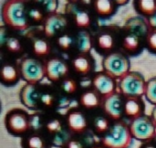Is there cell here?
I'll list each match as a JSON object with an SVG mask.
<instances>
[{
    "label": "cell",
    "mask_w": 156,
    "mask_h": 148,
    "mask_svg": "<svg viewBox=\"0 0 156 148\" xmlns=\"http://www.w3.org/2000/svg\"><path fill=\"white\" fill-rule=\"evenodd\" d=\"M4 24L16 30H24L28 27V10L24 1L8 0L1 7Z\"/></svg>",
    "instance_id": "cell-1"
},
{
    "label": "cell",
    "mask_w": 156,
    "mask_h": 148,
    "mask_svg": "<svg viewBox=\"0 0 156 148\" xmlns=\"http://www.w3.org/2000/svg\"><path fill=\"white\" fill-rule=\"evenodd\" d=\"M130 126L122 121L115 122L102 138V144L107 148H128L132 144Z\"/></svg>",
    "instance_id": "cell-2"
},
{
    "label": "cell",
    "mask_w": 156,
    "mask_h": 148,
    "mask_svg": "<svg viewBox=\"0 0 156 148\" xmlns=\"http://www.w3.org/2000/svg\"><path fill=\"white\" fill-rule=\"evenodd\" d=\"M146 83L141 73L130 71L121 79L120 90L127 98H139L145 94Z\"/></svg>",
    "instance_id": "cell-3"
},
{
    "label": "cell",
    "mask_w": 156,
    "mask_h": 148,
    "mask_svg": "<svg viewBox=\"0 0 156 148\" xmlns=\"http://www.w3.org/2000/svg\"><path fill=\"white\" fill-rule=\"evenodd\" d=\"M30 116L22 109H12L5 116L6 131L13 135H22L30 129Z\"/></svg>",
    "instance_id": "cell-4"
},
{
    "label": "cell",
    "mask_w": 156,
    "mask_h": 148,
    "mask_svg": "<svg viewBox=\"0 0 156 148\" xmlns=\"http://www.w3.org/2000/svg\"><path fill=\"white\" fill-rule=\"evenodd\" d=\"M130 67L129 59L120 52L110 53L103 60L104 70L112 78H122L130 72Z\"/></svg>",
    "instance_id": "cell-5"
},
{
    "label": "cell",
    "mask_w": 156,
    "mask_h": 148,
    "mask_svg": "<svg viewBox=\"0 0 156 148\" xmlns=\"http://www.w3.org/2000/svg\"><path fill=\"white\" fill-rule=\"evenodd\" d=\"M20 76L30 84H36L39 82L46 75V68L37 59L26 58L19 66Z\"/></svg>",
    "instance_id": "cell-6"
},
{
    "label": "cell",
    "mask_w": 156,
    "mask_h": 148,
    "mask_svg": "<svg viewBox=\"0 0 156 148\" xmlns=\"http://www.w3.org/2000/svg\"><path fill=\"white\" fill-rule=\"evenodd\" d=\"M132 136L140 141H148L156 135V126L152 117L143 115L133 120L130 125Z\"/></svg>",
    "instance_id": "cell-7"
},
{
    "label": "cell",
    "mask_w": 156,
    "mask_h": 148,
    "mask_svg": "<svg viewBox=\"0 0 156 148\" xmlns=\"http://www.w3.org/2000/svg\"><path fill=\"white\" fill-rule=\"evenodd\" d=\"M46 75L51 81H58L69 73L68 64L61 59L53 58L49 60L46 66Z\"/></svg>",
    "instance_id": "cell-8"
},
{
    "label": "cell",
    "mask_w": 156,
    "mask_h": 148,
    "mask_svg": "<svg viewBox=\"0 0 156 148\" xmlns=\"http://www.w3.org/2000/svg\"><path fill=\"white\" fill-rule=\"evenodd\" d=\"M103 108L106 114L117 122L124 114V102L119 93H113L105 99Z\"/></svg>",
    "instance_id": "cell-9"
},
{
    "label": "cell",
    "mask_w": 156,
    "mask_h": 148,
    "mask_svg": "<svg viewBox=\"0 0 156 148\" xmlns=\"http://www.w3.org/2000/svg\"><path fill=\"white\" fill-rule=\"evenodd\" d=\"M68 26V19L61 14L49 15L44 25V32L46 37L53 38L62 32Z\"/></svg>",
    "instance_id": "cell-10"
},
{
    "label": "cell",
    "mask_w": 156,
    "mask_h": 148,
    "mask_svg": "<svg viewBox=\"0 0 156 148\" xmlns=\"http://www.w3.org/2000/svg\"><path fill=\"white\" fill-rule=\"evenodd\" d=\"M92 85L97 93L106 98L115 93L114 80L107 73H98L92 80Z\"/></svg>",
    "instance_id": "cell-11"
},
{
    "label": "cell",
    "mask_w": 156,
    "mask_h": 148,
    "mask_svg": "<svg viewBox=\"0 0 156 148\" xmlns=\"http://www.w3.org/2000/svg\"><path fill=\"white\" fill-rule=\"evenodd\" d=\"M42 93L37 89L36 84H26L20 91V101L21 103L29 109H37L40 103Z\"/></svg>",
    "instance_id": "cell-12"
},
{
    "label": "cell",
    "mask_w": 156,
    "mask_h": 148,
    "mask_svg": "<svg viewBox=\"0 0 156 148\" xmlns=\"http://www.w3.org/2000/svg\"><path fill=\"white\" fill-rule=\"evenodd\" d=\"M148 22L139 16L130 18L125 24V28L129 31V34H133L140 38L147 37L150 32L148 30Z\"/></svg>",
    "instance_id": "cell-13"
},
{
    "label": "cell",
    "mask_w": 156,
    "mask_h": 148,
    "mask_svg": "<svg viewBox=\"0 0 156 148\" xmlns=\"http://www.w3.org/2000/svg\"><path fill=\"white\" fill-rule=\"evenodd\" d=\"M68 126L73 133H83L87 128V119L81 112L72 111L68 114Z\"/></svg>",
    "instance_id": "cell-14"
},
{
    "label": "cell",
    "mask_w": 156,
    "mask_h": 148,
    "mask_svg": "<svg viewBox=\"0 0 156 148\" xmlns=\"http://www.w3.org/2000/svg\"><path fill=\"white\" fill-rule=\"evenodd\" d=\"M144 105L139 98H127L124 102V114L134 120L144 114Z\"/></svg>",
    "instance_id": "cell-15"
},
{
    "label": "cell",
    "mask_w": 156,
    "mask_h": 148,
    "mask_svg": "<svg viewBox=\"0 0 156 148\" xmlns=\"http://www.w3.org/2000/svg\"><path fill=\"white\" fill-rule=\"evenodd\" d=\"M19 70L12 64H4L1 68V82L5 85L10 86L16 83L19 80Z\"/></svg>",
    "instance_id": "cell-16"
},
{
    "label": "cell",
    "mask_w": 156,
    "mask_h": 148,
    "mask_svg": "<svg viewBox=\"0 0 156 148\" xmlns=\"http://www.w3.org/2000/svg\"><path fill=\"white\" fill-rule=\"evenodd\" d=\"M72 66L74 70L80 74V75H87L91 70V61L90 60L84 56V55H79L72 60Z\"/></svg>",
    "instance_id": "cell-17"
},
{
    "label": "cell",
    "mask_w": 156,
    "mask_h": 148,
    "mask_svg": "<svg viewBox=\"0 0 156 148\" xmlns=\"http://www.w3.org/2000/svg\"><path fill=\"white\" fill-rule=\"evenodd\" d=\"M80 103L86 109H94L100 105V97L95 91H87L81 94Z\"/></svg>",
    "instance_id": "cell-18"
},
{
    "label": "cell",
    "mask_w": 156,
    "mask_h": 148,
    "mask_svg": "<svg viewBox=\"0 0 156 148\" xmlns=\"http://www.w3.org/2000/svg\"><path fill=\"white\" fill-rule=\"evenodd\" d=\"M135 8L140 14L150 17L156 13V0H138Z\"/></svg>",
    "instance_id": "cell-19"
},
{
    "label": "cell",
    "mask_w": 156,
    "mask_h": 148,
    "mask_svg": "<svg viewBox=\"0 0 156 148\" xmlns=\"http://www.w3.org/2000/svg\"><path fill=\"white\" fill-rule=\"evenodd\" d=\"M95 12L101 16H108L114 12V4L110 0H96L93 2Z\"/></svg>",
    "instance_id": "cell-20"
},
{
    "label": "cell",
    "mask_w": 156,
    "mask_h": 148,
    "mask_svg": "<svg viewBox=\"0 0 156 148\" xmlns=\"http://www.w3.org/2000/svg\"><path fill=\"white\" fill-rule=\"evenodd\" d=\"M77 48L80 53H88L92 48L91 38L89 32L87 31H80L77 36Z\"/></svg>",
    "instance_id": "cell-21"
},
{
    "label": "cell",
    "mask_w": 156,
    "mask_h": 148,
    "mask_svg": "<svg viewBox=\"0 0 156 148\" xmlns=\"http://www.w3.org/2000/svg\"><path fill=\"white\" fill-rule=\"evenodd\" d=\"M122 45L126 51L134 53L141 49V38L133 34H128L123 38Z\"/></svg>",
    "instance_id": "cell-22"
},
{
    "label": "cell",
    "mask_w": 156,
    "mask_h": 148,
    "mask_svg": "<svg viewBox=\"0 0 156 148\" xmlns=\"http://www.w3.org/2000/svg\"><path fill=\"white\" fill-rule=\"evenodd\" d=\"M23 148H50L47 141L39 135H32L27 137L23 143Z\"/></svg>",
    "instance_id": "cell-23"
},
{
    "label": "cell",
    "mask_w": 156,
    "mask_h": 148,
    "mask_svg": "<svg viewBox=\"0 0 156 148\" xmlns=\"http://www.w3.org/2000/svg\"><path fill=\"white\" fill-rule=\"evenodd\" d=\"M33 52L37 56H46L49 53L50 48L48 43L43 38H36L33 41Z\"/></svg>",
    "instance_id": "cell-24"
},
{
    "label": "cell",
    "mask_w": 156,
    "mask_h": 148,
    "mask_svg": "<svg viewBox=\"0 0 156 148\" xmlns=\"http://www.w3.org/2000/svg\"><path fill=\"white\" fill-rule=\"evenodd\" d=\"M70 134L68 131L62 130L59 133L53 135L51 140L52 146L55 147H63L70 142Z\"/></svg>",
    "instance_id": "cell-25"
},
{
    "label": "cell",
    "mask_w": 156,
    "mask_h": 148,
    "mask_svg": "<svg viewBox=\"0 0 156 148\" xmlns=\"http://www.w3.org/2000/svg\"><path fill=\"white\" fill-rule=\"evenodd\" d=\"M144 95L150 103L156 106V76L151 78L147 81Z\"/></svg>",
    "instance_id": "cell-26"
},
{
    "label": "cell",
    "mask_w": 156,
    "mask_h": 148,
    "mask_svg": "<svg viewBox=\"0 0 156 148\" xmlns=\"http://www.w3.org/2000/svg\"><path fill=\"white\" fill-rule=\"evenodd\" d=\"M98 46L101 49L109 51L112 50L114 47V39L111 34H101L98 38Z\"/></svg>",
    "instance_id": "cell-27"
},
{
    "label": "cell",
    "mask_w": 156,
    "mask_h": 148,
    "mask_svg": "<svg viewBox=\"0 0 156 148\" xmlns=\"http://www.w3.org/2000/svg\"><path fill=\"white\" fill-rule=\"evenodd\" d=\"M75 23L76 26L81 28L89 27L91 23L90 16L86 11H77L75 14Z\"/></svg>",
    "instance_id": "cell-28"
},
{
    "label": "cell",
    "mask_w": 156,
    "mask_h": 148,
    "mask_svg": "<svg viewBox=\"0 0 156 148\" xmlns=\"http://www.w3.org/2000/svg\"><path fill=\"white\" fill-rule=\"evenodd\" d=\"M93 126H94L95 131L98 134L108 133V131L111 128L109 120L106 119L103 116H98V117H96L94 119V121H93Z\"/></svg>",
    "instance_id": "cell-29"
},
{
    "label": "cell",
    "mask_w": 156,
    "mask_h": 148,
    "mask_svg": "<svg viewBox=\"0 0 156 148\" xmlns=\"http://www.w3.org/2000/svg\"><path fill=\"white\" fill-rule=\"evenodd\" d=\"M5 47L9 52L18 53L22 50V45L20 40L16 37H9L5 41Z\"/></svg>",
    "instance_id": "cell-30"
},
{
    "label": "cell",
    "mask_w": 156,
    "mask_h": 148,
    "mask_svg": "<svg viewBox=\"0 0 156 148\" xmlns=\"http://www.w3.org/2000/svg\"><path fill=\"white\" fill-rule=\"evenodd\" d=\"M57 44L61 49L68 50V49H70V47L73 44V38L69 34H63V35H61V36H59L58 38Z\"/></svg>",
    "instance_id": "cell-31"
},
{
    "label": "cell",
    "mask_w": 156,
    "mask_h": 148,
    "mask_svg": "<svg viewBox=\"0 0 156 148\" xmlns=\"http://www.w3.org/2000/svg\"><path fill=\"white\" fill-rule=\"evenodd\" d=\"M46 129L49 134H51L53 135L63 130L61 122L58 119H52V120L48 121L46 124Z\"/></svg>",
    "instance_id": "cell-32"
},
{
    "label": "cell",
    "mask_w": 156,
    "mask_h": 148,
    "mask_svg": "<svg viewBox=\"0 0 156 148\" xmlns=\"http://www.w3.org/2000/svg\"><path fill=\"white\" fill-rule=\"evenodd\" d=\"M29 125H30V129H32L35 132H38L43 127V120L41 115L39 114H35L33 115H30Z\"/></svg>",
    "instance_id": "cell-33"
},
{
    "label": "cell",
    "mask_w": 156,
    "mask_h": 148,
    "mask_svg": "<svg viewBox=\"0 0 156 148\" xmlns=\"http://www.w3.org/2000/svg\"><path fill=\"white\" fill-rule=\"evenodd\" d=\"M61 88L64 92L71 94V93L76 92V91L78 89V84L72 79H65L61 83Z\"/></svg>",
    "instance_id": "cell-34"
},
{
    "label": "cell",
    "mask_w": 156,
    "mask_h": 148,
    "mask_svg": "<svg viewBox=\"0 0 156 148\" xmlns=\"http://www.w3.org/2000/svg\"><path fill=\"white\" fill-rule=\"evenodd\" d=\"M146 45L148 49L156 54V30H151L146 37Z\"/></svg>",
    "instance_id": "cell-35"
},
{
    "label": "cell",
    "mask_w": 156,
    "mask_h": 148,
    "mask_svg": "<svg viewBox=\"0 0 156 148\" xmlns=\"http://www.w3.org/2000/svg\"><path fill=\"white\" fill-rule=\"evenodd\" d=\"M42 7H43V12H47L50 15L55 14L58 8V2L56 0H45L42 1Z\"/></svg>",
    "instance_id": "cell-36"
},
{
    "label": "cell",
    "mask_w": 156,
    "mask_h": 148,
    "mask_svg": "<svg viewBox=\"0 0 156 148\" xmlns=\"http://www.w3.org/2000/svg\"><path fill=\"white\" fill-rule=\"evenodd\" d=\"M44 17L43 10L37 7H31L28 9V18L34 22H40Z\"/></svg>",
    "instance_id": "cell-37"
},
{
    "label": "cell",
    "mask_w": 156,
    "mask_h": 148,
    "mask_svg": "<svg viewBox=\"0 0 156 148\" xmlns=\"http://www.w3.org/2000/svg\"><path fill=\"white\" fill-rule=\"evenodd\" d=\"M40 103L46 107H52L55 103V98L51 93H42Z\"/></svg>",
    "instance_id": "cell-38"
},
{
    "label": "cell",
    "mask_w": 156,
    "mask_h": 148,
    "mask_svg": "<svg viewBox=\"0 0 156 148\" xmlns=\"http://www.w3.org/2000/svg\"><path fill=\"white\" fill-rule=\"evenodd\" d=\"M71 99H69L67 97H61L58 100V108H69V103H70Z\"/></svg>",
    "instance_id": "cell-39"
},
{
    "label": "cell",
    "mask_w": 156,
    "mask_h": 148,
    "mask_svg": "<svg viewBox=\"0 0 156 148\" xmlns=\"http://www.w3.org/2000/svg\"><path fill=\"white\" fill-rule=\"evenodd\" d=\"M67 148H83V145L77 140H71L68 145Z\"/></svg>",
    "instance_id": "cell-40"
},
{
    "label": "cell",
    "mask_w": 156,
    "mask_h": 148,
    "mask_svg": "<svg viewBox=\"0 0 156 148\" xmlns=\"http://www.w3.org/2000/svg\"><path fill=\"white\" fill-rule=\"evenodd\" d=\"M148 25L152 30H156V13L152 16L148 17Z\"/></svg>",
    "instance_id": "cell-41"
},
{
    "label": "cell",
    "mask_w": 156,
    "mask_h": 148,
    "mask_svg": "<svg viewBox=\"0 0 156 148\" xmlns=\"http://www.w3.org/2000/svg\"><path fill=\"white\" fill-rule=\"evenodd\" d=\"M5 28L4 27H1V28H0V43H1L2 47L5 44V41H6V38H5Z\"/></svg>",
    "instance_id": "cell-42"
},
{
    "label": "cell",
    "mask_w": 156,
    "mask_h": 148,
    "mask_svg": "<svg viewBox=\"0 0 156 148\" xmlns=\"http://www.w3.org/2000/svg\"><path fill=\"white\" fill-rule=\"evenodd\" d=\"M80 104V102H78L77 100H71L70 101V103H69V109H74V108H77Z\"/></svg>",
    "instance_id": "cell-43"
},
{
    "label": "cell",
    "mask_w": 156,
    "mask_h": 148,
    "mask_svg": "<svg viewBox=\"0 0 156 148\" xmlns=\"http://www.w3.org/2000/svg\"><path fill=\"white\" fill-rule=\"evenodd\" d=\"M152 120H153V122L154 123L156 126V106L154 108V110L152 112Z\"/></svg>",
    "instance_id": "cell-44"
},
{
    "label": "cell",
    "mask_w": 156,
    "mask_h": 148,
    "mask_svg": "<svg viewBox=\"0 0 156 148\" xmlns=\"http://www.w3.org/2000/svg\"><path fill=\"white\" fill-rule=\"evenodd\" d=\"M141 148H156L155 145H152V144H144L142 146Z\"/></svg>",
    "instance_id": "cell-45"
},
{
    "label": "cell",
    "mask_w": 156,
    "mask_h": 148,
    "mask_svg": "<svg viewBox=\"0 0 156 148\" xmlns=\"http://www.w3.org/2000/svg\"><path fill=\"white\" fill-rule=\"evenodd\" d=\"M154 145L156 146V135L154 136Z\"/></svg>",
    "instance_id": "cell-46"
},
{
    "label": "cell",
    "mask_w": 156,
    "mask_h": 148,
    "mask_svg": "<svg viewBox=\"0 0 156 148\" xmlns=\"http://www.w3.org/2000/svg\"><path fill=\"white\" fill-rule=\"evenodd\" d=\"M94 148H101V147H94Z\"/></svg>",
    "instance_id": "cell-47"
}]
</instances>
